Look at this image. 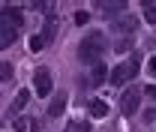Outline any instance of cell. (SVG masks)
I'll use <instances>...</instances> for the list:
<instances>
[{
    "mask_svg": "<svg viewBox=\"0 0 156 132\" xmlns=\"http://www.w3.org/2000/svg\"><path fill=\"white\" fill-rule=\"evenodd\" d=\"M0 81H12V63H0Z\"/></svg>",
    "mask_w": 156,
    "mask_h": 132,
    "instance_id": "cell-13",
    "label": "cell"
},
{
    "mask_svg": "<svg viewBox=\"0 0 156 132\" xmlns=\"http://www.w3.org/2000/svg\"><path fill=\"white\" fill-rule=\"evenodd\" d=\"M66 108V93H60L51 99V105H48V117H60V111Z\"/></svg>",
    "mask_w": 156,
    "mask_h": 132,
    "instance_id": "cell-6",
    "label": "cell"
},
{
    "mask_svg": "<svg viewBox=\"0 0 156 132\" xmlns=\"http://www.w3.org/2000/svg\"><path fill=\"white\" fill-rule=\"evenodd\" d=\"M138 102H141V90H138V87H129L126 93L120 96V108H123V114L138 111Z\"/></svg>",
    "mask_w": 156,
    "mask_h": 132,
    "instance_id": "cell-4",
    "label": "cell"
},
{
    "mask_svg": "<svg viewBox=\"0 0 156 132\" xmlns=\"http://www.w3.org/2000/svg\"><path fill=\"white\" fill-rule=\"evenodd\" d=\"M147 69H150V75L156 78V57H153V60H150V66H147Z\"/></svg>",
    "mask_w": 156,
    "mask_h": 132,
    "instance_id": "cell-19",
    "label": "cell"
},
{
    "mask_svg": "<svg viewBox=\"0 0 156 132\" xmlns=\"http://www.w3.org/2000/svg\"><path fill=\"white\" fill-rule=\"evenodd\" d=\"M102 9L114 18V12H126V3H102Z\"/></svg>",
    "mask_w": 156,
    "mask_h": 132,
    "instance_id": "cell-12",
    "label": "cell"
},
{
    "mask_svg": "<svg viewBox=\"0 0 156 132\" xmlns=\"http://www.w3.org/2000/svg\"><path fill=\"white\" fill-rule=\"evenodd\" d=\"M126 78H129V69H126V63H120L114 72H111V84H114V87H120Z\"/></svg>",
    "mask_w": 156,
    "mask_h": 132,
    "instance_id": "cell-7",
    "label": "cell"
},
{
    "mask_svg": "<svg viewBox=\"0 0 156 132\" xmlns=\"http://www.w3.org/2000/svg\"><path fill=\"white\" fill-rule=\"evenodd\" d=\"M102 81H105V66L96 63V69H93V84H102Z\"/></svg>",
    "mask_w": 156,
    "mask_h": 132,
    "instance_id": "cell-14",
    "label": "cell"
},
{
    "mask_svg": "<svg viewBox=\"0 0 156 132\" xmlns=\"http://www.w3.org/2000/svg\"><path fill=\"white\" fill-rule=\"evenodd\" d=\"M144 93H147V96H153V99H156V84H150V87H147Z\"/></svg>",
    "mask_w": 156,
    "mask_h": 132,
    "instance_id": "cell-18",
    "label": "cell"
},
{
    "mask_svg": "<svg viewBox=\"0 0 156 132\" xmlns=\"http://www.w3.org/2000/svg\"><path fill=\"white\" fill-rule=\"evenodd\" d=\"M27 99H30V90H21V93L15 96V105H12V111H21V108L27 105Z\"/></svg>",
    "mask_w": 156,
    "mask_h": 132,
    "instance_id": "cell-10",
    "label": "cell"
},
{
    "mask_svg": "<svg viewBox=\"0 0 156 132\" xmlns=\"http://www.w3.org/2000/svg\"><path fill=\"white\" fill-rule=\"evenodd\" d=\"M144 21L156 24V3H144Z\"/></svg>",
    "mask_w": 156,
    "mask_h": 132,
    "instance_id": "cell-11",
    "label": "cell"
},
{
    "mask_svg": "<svg viewBox=\"0 0 156 132\" xmlns=\"http://www.w3.org/2000/svg\"><path fill=\"white\" fill-rule=\"evenodd\" d=\"M105 48H108V39L102 36L99 30H93V33H87V36H84L81 48H78V57H81L84 63L96 66L99 60H102V54H105Z\"/></svg>",
    "mask_w": 156,
    "mask_h": 132,
    "instance_id": "cell-1",
    "label": "cell"
},
{
    "mask_svg": "<svg viewBox=\"0 0 156 132\" xmlns=\"http://www.w3.org/2000/svg\"><path fill=\"white\" fill-rule=\"evenodd\" d=\"M87 108H90L93 117H105V114H108V105H105L102 99H90V105H87Z\"/></svg>",
    "mask_w": 156,
    "mask_h": 132,
    "instance_id": "cell-8",
    "label": "cell"
},
{
    "mask_svg": "<svg viewBox=\"0 0 156 132\" xmlns=\"http://www.w3.org/2000/svg\"><path fill=\"white\" fill-rule=\"evenodd\" d=\"M15 39H18V30H12V27H3V24H0V48L15 45Z\"/></svg>",
    "mask_w": 156,
    "mask_h": 132,
    "instance_id": "cell-5",
    "label": "cell"
},
{
    "mask_svg": "<svg viewBox=\"0 0 156 132\" xmlns=\"http://www.w3.org/2000/svg\"><path fill=\"white\" fill-rule=\"evenodd\" d=\"M87 21H90L87 12H75V24H87Z\"/></svg>",
    "mask_w": 156,
    "mask_h": 132,
    "instance_id": "cell-17",
    "label": "cell"
},
{
    "mask_svg": "<svg viewBox=\"0 0 156 132\" xmlns=\"http://www.w3.org/2000/svg\"><path fill=\"white\" fill-rule=\"evenodd\" d=\"M66 132H93V129H90V123H69Z\"/></svg>",
    "mask_w": 156,
    "mask_h": 132,
    "instance_id": "cell-16",
    "label": "cell"
},
{
    "mask_svg": "<svg viewBox=\"0 0 156 132\" xmlns=\"http://www.w3.org/2000/svg\"><path fill=\"white\" fill-rule=\"evenodd\" d=\"M114 27L123 30V33H132V30H135V18H132V15H129V18H120V21H114Z\"/></svg>",
    "mask_w": 156,
    "mask_h": 132,
    "instance_id": "cell-9",
    "label": "cell"
},
{
    "mask_svg": "<svg viewBox=\"0 0 156 132\" xmlns=\"http://www.w3.org/2000/svg\"><path fill=\"white\" fill-rule=\"evenodd\" d=\"M33 87H36V96H48L51 93L54 81H51V72H48L45 66H39L36 72H33Z\"/></svg>",
    "mask_w": 156,
    "mask_h": 132,
    "instance_id": "cell-3",
    "label": "cell"
},
{
    "mask_svg": "<svg viewBox=\"0 0 156 132\" xmlns=\"http://www.w3.org/2000/svg\"><path fill=\"white\" fill-rule=\"evenodd\" d=\"M21 21H24L21 6H3V9H0V24H3V27H12V30H18Z\"/></svg>",
    "mask_w": 156,
    "mask_h": 132,
    "instance_id": "cell-2",
    "label": "cell"
},
{
    "mask_svg": "<svg viewBox=\"0 0 156 132\" xmlns=\"http://www.w3.org/2000/svg\"><path fill=\"white\" fill-rule=\"evenodd\" d=\"M42 48H45V39H42V36H33V39H30V51H33V54L42 51Z\"/></svg>",
    "mask_w": 156,
    "mask_h": 132,
    "instance_id": "cell-15",
    "label": "cell"
}]
</instances>
